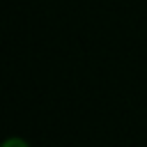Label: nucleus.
I'll return each mask as SVG.
<instances>
[{"mask_svg": "<svg viewBox=\"0 0 147 147\" xmlns=\"http://www.w3.org/2000/svg\"><path fill=\"white\" fill-rule=\"evenodd\" d=\"M2 147H30L23 138H9V140H5V145Z\"/></svg>", "mask_w": 147, "mask_h": 147, "instance_id": "f257e3e1", "label": "nucleus"}]
</instances>
